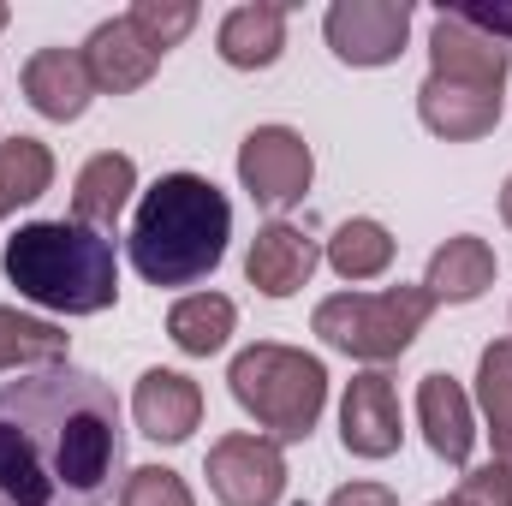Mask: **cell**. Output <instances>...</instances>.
I'll return each mask as SVG.
<instances>
[{"instance_id":"cell-9","label":"cell","mask_w":512,"mask_h":506,"mask_svg":"<svg viewBox=\"0 0 512 506\" xmlns=\"http://www.w3.org/2000/svg\"><path fill=\"white\" fill-rule=\"evenodd\" d=\"M417 114L423 126L447 143H471V137H489L501 126V90L495 84H471V78H447V72H429L423 90H417Z\"/></svg>"},{"instance_id":"cell-26","label":"cell","mask_w":512,"mask_h":506,"mask_svg":"<svg viewBox=\"0 0 512 506\" xmlns=\"http://www.w3.org/2000/svg\"><path fill=\"white\" fill-rule=\"evenodd\" d=\"M120 506H197L185 477L167 471V465H137L126 483H120Z\"/></svg>"},{"instance_id":"cell-13","label":"cell","mask_w":512,"mask_h":506,"mask_svg":"<svg viewBox=\"0 0 512 506\" xmlns=\"http://www.w3.org/2000/svg\"><path fill=\"white\" fill-rule=\"evenodd\" d=\"M24 96L42 120H78L96 96L90 84V66H84V48H36L24 60Z\"/></svg>"},{"instance_id":"cell-6","label":"cell","mask_w":512,"mask_h":506,"mask_svg":"<svg viewBox=\"0 0 512 506\" xmlns=\"http://www.w3.org/2000/svg\"><path fill=\"white\" fill-rule=\"evenodd\" d=\"M310 173H316L310 143L292 126H256L251 137L239 143V185L251 191V203L274 209V215L292 209V203H304Z\"/></svg>"},{"instance_id":"cell-22","label":"cell","mask_w":512,"mask_h":506,"mask_svg":"<svg viewBox=\"0 0 512 506\" xmlns=\"http://www.w3.org/2000/svg\"><path fill=\"white\" fill-rule=\"evenodd\" d=\"M48 364H66V334L42 316L0 304V370H48Z\"/></svg>"},{"instance_id":"cell-3","label":"cell","mask_w":512,"mask_h":506,"mask_svg":"<svg viewBox=\"0 0 512 506\" xmlns=\"http://www.w3.org/2000/svg\"><path fill=\"white\" fill-rule=\"evenodd\" d=\"M6 280L18 298L60 310V316H96L120 298V262L114 239L78 221H30L6 239Z\"/></svg>"},{"instance_id":"cell-20","label":"cell","mask_w":512,"mask_h":506,"mask_svg":"<svg viewBox=\"0 0 512 506\" xmlns=\"http://www.w3.org/2000/svg\"><path fill=\"white\" fill-rule=\"evenodd\" d=\"M233 322H239V310H233V298H221V292H191V298H179V304L167 310V334H173V346L191 352V358L221 352V346L233 340Z\"/></svg>"},{"instance_id":"cell-18","label":"cell","mask_w":512,"mask_h":506,"mask_svg":"<svg viewBox=\"0 0 512 506\" xmlns=\"http://www.w3.org/2000/svg\"><path fill=\"white\" fill-rule=\"evenodd\" d=\"M495 286V251L477 239V233H459L447 239L441 251L429 256V274H423V292L435 304H471Z\"/></svg>"},{"instance_id":"cell-17","label":"cell","mask_w":512,"mask_h":506,"mask_svg":"<svg viewBox=\"0 0 512 506\" xmlns=\"http://www.w3.org/2000/svg\"><path fill=\"white\" fill-rule=\"evenodd\" d=\"M131 191H137V161H131V155H120V149L90 155L84 173H78V185H72V221L108 233V227L126 215Z\"/></svg>"},{"instance_id":"cell-23","label":"cell","mask_w":512,"mask_h":506,"mask_svg":"<svg viewBox=\"0 0 512 506\" xmlns=\"http://www.w3.org/2000/svg\"><path fill=\"white\" fill-rule=\"evenodd\" d=\"M477 405H483V417H489L495 459L512 465V340L483 346V358H477Z\"/></svg>"},{"instance_id":"cell-14","label":"cell","mask_w":512,"mask_h":506,"mask_svg":"<svg viewBox=\"0 0 512 506\" xmlns=\"http://www.w3.org/2000/svg\"><path fill=\"white\" fill-rule=\"evenodd\" d=\"M84 66H90V84H96V90H108V96H131V90H143V84L155 78L161 54L131 30V18H108V24L90 30V42H84Z\"/></svg>"},{"instance_id":"cell-27","label":"cell","mask_w":512,"mask_h":506,"mask_svg":"<svg viewBox=\"0 0 512 506\" xmlns=\"http://www.w3.org/2000/svg\"><path fill=\"white\" fill-rule=\"evenodd\" d=\"M453 506H512V465L495 459V465H477L459 477V489L447 495Z\"/></svg>"},{"instance_id":"cell-5","label":"cell","mask_w":512,"mask_h":506,"mask_svg":"<svg viewBox=\"0 0 512 506\" xmlns=\"http://www.w3.org/2000/svg\"><path fill=\"white\" fill-rule=\"evenodd\" d=\"M435 298L423 286H387V292H334L316 304V334L322 346L364 358V364H393L429 322Z\"/></svg>"},{"instance_id":"cell-1","label":"cell","mask_w":512,"mask_h":506,"mask_svg":"<svg viewBox=\"0 0 512 506\" xmlns=\"http://www.w3.org/2000/svg\"><path fill=\"white\" fill-rule=\"evenodd\" d=\"M126 465L114 387L48 364L0 387V506H102Z\"/></svg>"},{"instance_id":"cell-31","label":"cell","mask_w":512,"mask_h":506,"mask_svg":"<svg viewBox=\"0 0 512 506\" xmlns=\"http://www.w3.org/2000/svg\"><path fill=\"white\" fill-rule=\"evenodd\" d=\"M0 30H6V6H0Z\"/></svg>"},{"instance_id":"cell-21","label":"cell","mask_w":512,"mask_h":506,"mask_svg":"<svg viewBox=\"0 0 512 506\" xmlns=\"http://www.w3.org/2000/svg\"><path fill=\"white\" fill-rule=\"evenodd\" d=\"M48 185H54V149L12 131V137L0 143V221H6L12 209L36 203Z\"/></svg>"},{"instance_id":"cell-4","label":"cell","mask_w":512,"mask_h":506,"mask_svg":"<svg viewBox=\"0 0 512 506\" xmlns=\"http://www.w3.org/2000/svg\"><path fill=\"white\" fill-rule=\"evenodd\" d=\"M233 399L256 417V429H268V441H304L328 405V370L322 358L298 352V346H245L233 358Z\"/></svg>"},{"instance_id":"cell-29","label":"cell","mask_w":512,"mask_h":506,"mask_svg":"<svg viewBox=\"0 0 512 506\" xmlns=\"http://www.w3.org/2000/svg\"><path fill=\"white\" fill-rule=\"evenodd\" d=\"M328 506H399V495L387 483H346L328 495Z\"/></svg>"},{"instance_id":"cell-16","label":"cell","mask_w":512,"mask_h":506,"mask_svg":"<svg viewBox=\"0 0 512 506\" xmlns=\"http://www.w3.org/2000/svg\"><path fill=\"white\" fill-rule=\"evenodd\" d=\"M417 423H423V441L435 459L447 465H465L471 447H477V423H471V393L453 376H423L417 381Z\"/></svg>"},{"instance_id":"cell-30","label":"cell","mask_w":512,"mask_h":506,"mask_svg":"<svg viewBox=\"0 0 512 506\" xmlns=\"http://www.w3.org/2000/svg\"><path fill=\"white\" fill-rule=\"evenodd\" d=\"M501 221L512 227V179H507V191H501Z\"/></svg>"},{"instance_id":"cell-7","label":"cell","mask_w":512,"mask_h":506,"mask_svg":"<svg viewBox=\"0 0 512 506\" xmlns=\"http://www.w3.org/2000/svg\"><path fill=\"white\" fill-rule=\"evenodd\" d=\"M203 471L221 506H280L286 495V453L268 435H221Z\"/></svg>"},{"instance_id":"cell-8","label":"cell","mask_w":512,"mask_h":506,"mask_svg":"<svg viewBox=\"0 0 512 506\" xmlns=\"http://www.w3.org/2000/svg\"><path fill=\"white\" fill-rule=\"evenodd\" d=\"M411 36L405 0H334L328 6V48L346 66H393Z\"/></svg>"},{"instance_id":"cell-25","label":"cell","mask_w":512,"mask_h":506,"mask_svg":"<svg viewBox=\"0 0 512 506\" xmlns=\"http://www.w3.org/2000/svg\"><path fill=\"white\" fill-rule=\"evenodd\" d=\"M126 18H131V30H137L155 54H167V48H179V42L191 36L197 6H191V0H137Z\"/></svg>"},{"instance_id":"cell-32","label":"cell","mask_w":512,"mask_h":506,"mask_svg":"<svg viewBox=\"0 0 512 506\" xmlns=\"http://www.w3.org/2000/svg\"><path fill=\"white\" fill-rule=\"evenodd\" d=\"M429 506H453V501H429Z\"/></svg>"},{"instance_id":"cell-11","label":"cell","mask_w":512,"mask_h":506,"mask_svg":"<svg viewBox=\"0 0 512 506\" xmlns=\"http://www.w3.org/2000/svg\"><path fill=\"white\" fill-rule=\"evenodd\" d=\"M429 72H447V78H471V84L507 90L512 48L495 42V36H483L477 24H465L459 12H441L435 30H429Z\"/></svg>"},{"instance_id":"cell-24","label":"cell","mask_w":512,"mask_h":506,"mask_svg":"<svg viewBox=\"0 0 512 506\" xmlns=\"http://www.w3.org/2000/svg\"><path fill=\"white\" fill-rule=\"evenodd\" d=\"M328 262H334L340 280H376V274H387V262H393V233H387L382 221L358 215V221H346L328 239Z\"/></svg>"},{"instance_id":"cell-2","label":"cell","mask_w":512,"mask_h":506,"mask_svg":"<svg viewBox=\"0 0 512 506\" xmlns=\"http://www.w3.org/2000/svg\"><path fill=\"white\" fill-rule=\"evenodd\" d=\"M233 239V203L203 173H167L131 215V268L149 286H197L221 268Z\"/></svg>"},{"instance_id":"cell-19","label":"cell","mask_w":512,"mask_h":506,"mask_svg":"<svg viewBox=\"0 0 512 506\" xmlns=\"http://www.w3.org/2000/svg\"><path fill=\"white\" fill-rule=\"evenodd\" d=\"M221 60L227 66H239V72H262V66H274L280 60V48H286V6H274V0H262V6H233L227 18H221Z\"/></svg>"},{"instance_id":"cell-12","label":"cell","mask_w":512,"mask_h":506,"mask_svg":"<svg viewBox=\"0 0 512 506\" xmlns=\"http://www.w3.org/2000/svg\"><path fill=\"white\" fill-rule=\"evenodd\" d=\"M131 417L149 441H167L179 447L197 423H203V387L179 370H143L137 393H131Z\"/></svg>"},{"instance_id":"cell-10","label":"cell","mask_w":512,"mask_h":506,"mask_svg":"<svg viewBox=\"0 0 512 506\" xmlns=\"http://www.w3.org/2000/svg\"><path fill=\"white\" fill-rule=\"evenodd\" d=\"M399 387L393 376L370 370V376H352L346 399H340V441L352 459H387L399 453Z\"/></svg>"},{"instance_id":"cell-15","label":"cell","mask_w":512,"mask_h":506,"mask_svg":"<svg viewBox=\"0 0 512 506\" xmlns=\"http://www.w3.org/2000/svg\"><path fill=\"white\" fill-rule=\"evenodd\" d=\"M316 262H322L316 239H304V233L286 227V221H268V227L251 239L245 274H251V286L262 292V298H292L298 286H310Z\"/></svg>"},{"instance_id":"cell-28","label":"cell","mask_w":512,"mask_h":506,"mask_svg":"<svg viewBox=\"0 0 512 506\" xmlns=\"http://www.w3.org/2000/svg\"><path fill=\"white\" fill-rule=\"evenodd\" d=\"M459 18L477 24V30L495 36V42H512V6H459Z\"/></svg>"}]
</instances>
